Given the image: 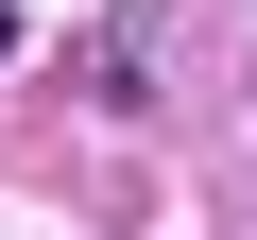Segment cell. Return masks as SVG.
I'll return each instance as SVG.
<instances>
[{"label":"cell","instance_id":"2","mask_svg":"<svg viewBox=\"0 0 257 240\" xmlns=\"http://www.w3.org/2000/svg\"><path fill=\"white\" fill-rule=\"evenodd\" d=\"M0 52H18V0H0Z\"/></svg>","mask_w":257,"mask_h":240},{"label":"cell","instance_id":"1","mask_svg":"<svg viewBox=\"0 0 257 240\" xmlns=\"http://www.w3.org/2000/svg\"><path fill=\"white\" fill-rule=\"evenodd\" d=\"M138 69H155V0H120V18L86 35V103H138Z\"/></svg>","mask_w":257,"mask_h":240}]
</instances>
